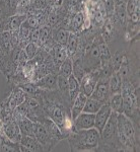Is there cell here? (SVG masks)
Listing matches in <instances>:
<instances>
[{
  "mask_svg": "<svg viewBox=\"0 0 140 152\" xmlns=\"http://www.w3.org/2000/svg\"><path fill=\"white\" fill-rule=\"evenodd\" d=\"M69 31L65 28H60L56 31V35H55V41L57 44H60V45L65 46L66 43L68 41V38H69Z\"/></svg>",
  "mask_w": 140,
  "mask_h": 152,
  "instance_id": "31",
  "label": "cell"
},
{
  "mask_svg": "<svg viewBox=\"0 0 140 152\" xmlns=\"http://www.w3.org/2000/svg\"><path fill=\"white\" fill-rule=\"evenodd\" d=\"M122 78L121 76L118 74L117 71H113V73L109 77V88H110V94H114L121 92L122 89Z\"/></svg>",
  "mask_w": 140,
  "mask_h": 152,
  "instance_id": "19",
  "label": "cell"
},
{
  "mask_svg": "<svg viewBox=\"0 0 140 152\" xmlns=\"http://www.w3.org/2000/svg\"><path fill=\"white\" fill-rule=\"evenodd\" d=\"M19 1L21 0H8V6L13 10H16V7H18Z\"/></svg>",
  "mask_w": 140,
  "mask_h": 152,
  "instance_id": "37",
  "label": "cell"
},
{
  "mask_svg": "<svg viewBox=\"0 0 140 152\" xmlns=\"http://www.w3.org/2000/svg\"><path fill=\"white\" fill-rule=\"evenodd\" d=\"M85 69L84 66H83L82 63V59H77L73 62V73L72 74L75 76L76 78L78 79V81L82 79V77L85 74Z\"/></svg>",
  "mask_w": 140,
  "mask_h": 152,
  "instance_id": "29",
  "label": "cell"
},
{
  "mask_svg": "<svg viewBox=\"0 0 140 152\" xmlns=\"http://www.w3.org/2000/svg\"><path fill=\"white\" fill-rule=\"evenodd\" d=\"M112 112L113 111H112L111 107H110L109 102H107L100 107V109L97 112V114H95V128L97 129L100 133L103 131L105 125L107 124Z\"/></svg>",
  "mask_w": 140,
  "mask_h": 152,
  "instance_id": "11",
  "label": "cell"
},
{
  "mask_svg": "<svg viewBox=\"0 0 140 152\" xmlns=\"http://www.w3.org/2000/svg\"><path fill=\"white\" fill-rule=\"evenodd\" d=\"M26 94L21 88L18 86L14 87L9 96L5 99V102H2L1 111H5L8 113H12L16 107L23 102H26Z\"/></svg>",
  "mask_w": 140,
  "mask_h": 152,
  "instance_id": "6",
  "label": "cell"
},
{
  "mask_svg": "<svg viewBox=\"0 0 140 152\" xmlns=\"http://www.w3.org/2000/svg\"><path fill=\"white\" fill-rule=\"evenodd\" d=\"M39 35H40V28H34L33 31H31V35L29 37V42H33V43H36L39 40Z\"/></svg>",
  "mask_w": 140,
  "mask_h": 152,
  "instance_id": "36",
  "label": "cell"
},
{
  "mask_svg": "<svg viewBox=\"0 0 140 152\" xmlns=\"http://www.w3.org/2000/svg\"><path fill=\"white\" fill-rule=\"evenodd\" d=\"M117 140L120 150H136V126L134 122L123 113L117 115Z\"/></svg>",
  "mask_w": 140,
  "mask_h": 152,
  "instance_id": "1",
  "label": "cell"
},
{
  "mask_svg": "<svg viewBox=\"0 0 140 152\" xmlns=\"http://www.w3.org/2000/svg\"><path fill=\"white\" fill-rule=\"evenodd\" d=\"M51 36V28L48 26H43L40 28V35H39V40L37 42V45L39 47H43L44 45L50 40Z\"/></svg>",
  "mask_w": 140,
  "mask_h": 152,
  "instance_id": "28",
  "label": "cell"
},
{
  "mask_svg": "<svg viewBox=\"0 0 140 152\" xmlns=\"http://www.w3.org/2000/svg\"><path fill=\"white\" fill-rule=\"evenodd\" d=\"M123 114L139 125V89L133 86L130 80H123L121 89Z\"/></svg>",
  "mask_w": 140,
  "mask_h": 152,
  "instance_id": "3",
  "label": "cell"
},
{
  "mask_svg": "<svg viewBox=\"0 0 140 152\" xmlns=\"http://www.w3.org/2000/svg\"><path fill=\"white\" fill-rule=\"evenodd\" d=\"M78 47V38L74 33H70L69 34V38L68 41L65 45L66 51H67L68 57H71L72 55H74L75 51L77 50Z\"/></svg>",
  "mask_w": 140,
  "mask_h": 152,
  "instance_id": "26",
  "label": "cell"
},
{
  "mask_svg": "<svg viewBox=\"0 0 140 152\" xmlns=\"http://www.w3.org/2000/svg\"><path fill=\"white\" fill-rule=\"evenodd\" d=\"M95 128V114L81 113L73 120L72 132Z\"/></svg>",
  "mask_w": 140,
  "mask_h": 152,
  "instance_id": "10",
  "label": "cell"
},
{
  "mask_svg": "<svg viewBox=\"0 0 140 152\" xmlns=\"http://www.w3.org/2000/svg\"><path fill=\"white\" fill-rule=\"evenodd\" d=\"M19 151L24 152H36V151H45L44 147L41 145L34 136H23L19 142Z\"/></svg>",
  "mask_w": 140,
  "mask_h": 152,
  "instance_id": "15",
  "label": "cell"
},
{
  "mask_svg": "<svg viewBox=\"0 0 140 152\" xmlns=\"http://www.w3.org/2000/svg\"><path fill=\"white\" fill-rule=\"evenodd\" d=\"M68 57L67 51H66L65 46L56 44L52 47V61L56 67H59L62 62Z\"/></svg>",
  "mask_w": 140,
  "mask_h": 152,
  "instance_id": "16",
  "label": "cell"
},
{
  "mask_svg": "<svg viewBox=\"0 0 140 152\" xmlns=\"http://www.w3.org/2000/svg\"><path fill=\"white\" fill-rule=\"evenodd\" d=\"M16 86L21 88L28 95H39L41 92V89H39V88L37 87L35 82H32V81L19 83Z\"/></svg>",
  "mask_w": 140,
  "mask_h": 152,
  "instance_id": "27",
  "label": "cell"
},
{
  "mask_svg": "<svg viewBox=\"0 0 140 152\" xmlns=\"http://www.w3.org/2000/svg\"><path fill=\"white\" fill-rule=\"evenodd\" d=\"M87 97L88 96L83 94L82 92H79L77 96H76V99L72 102L71 107H70V114H71V118H72V121L78 116V115L82 113L83 107H84Z\"/></svg>",
  "mask_w": 140,
  "mask_h": 152,
  "instance_id": "17",
  "label": "cell"
},
{
  "mask_svg": "<svg viewBox=\"0 0 140 152\" xmlns=\"http://www.w3.org/2000/svg\"><path fill=\"white\" fill-rule=\"evenodd\" d=\"M67 79H68V94H69L70 102L72 104V102L76 99V96L80 92V83L73 74H71Z\"/></svg>",
  "mask_w": 140,
  "mask_h": 152,
  "instance_id": "18",
  "label": "cell"
},
{
  "mask_svg": "<svg viewBox=\"0 0 140 152\" xmlns=\"http://www.w3.org/2000/svg\"><path fill=\"white\" fill-rule=\"evenodd\" d=\"M38 48H39V46L37 45L36 43H33V42H29V43L26 44L23 51H24V53H26L29 60L34 59L36 57L37 54H38Z\"/></svg>",
  "mask_w": 140,
  "mask_h": 152,
  "instance_id": "33",
  "label": "cell"
},
{
  "mask_svg": "<svg viewBox=\"0 0 140 152\" xmlns=\"http://www.w3.org/2000/svg\"><path fill=\"white\" fill-rule=\"evenodd\" d=\"M82 63L84 66L85 72L97 70V66L100 64V58L99 53V45L92 44L86 49L84 58L82 59Z\"/></svg>",
  "mask_w": 140,
  "mask_h": 152,
  "instance_id": "7",
  "label": "cell"
},
{
  "mask_svg": "<svg viewBox=\"0 0 140 152\" xmlns=\"http://www.w3.org/2000/svg\"><path fill=\"white\" fill-rule=\"evenodd\" d=\"M49 0H32V6L34 9L42 10L48 6Z\"/></svg>",
  "mask_w": 140,
  "mask_h": 152,
  "instance_id": "35",
  "label": "cell"
},
{
  "mask_svg": "<svg viewBox=\"0 0 140 152\" xmlns=\"http://www.w3.org/2000/svg\"><path fill=\"white\" fill-rule=\"evenodd\" d=\"M108 102H109L113 112L117 113V114L123 113V99H122L121 92H118V94H114L110 95Z\"/></svg>",
  "mask_w": 140,
  "mask_h": 152,
  "instance_id": "22",
  "label": "cell"
},
{
  "mask_svg": "<svg viewBox=\"0 0 140 152\" xmlns=\"http://www.w3.org/2000/svg\"><path fill=\"white\" fill-rule=\"evenodd\" d=\"M40 123H42L44 126L46 127L47 131L49 132L50 136L52 137V138L57 142V143H59L61 140H63V139H65L68 137V135L63 133V132L61 131V129L59 128L57 125L54 123V122L49 117H47V116L43 117L42 118V120L40 121Z\"/></svg>",
  "mask_w": 140,
  "mask_h": 152,
  "instance_id": "13",
  "label": "cell"
},
{
  "mask_svg": "<svg viewBox=\"0 0 140 152\" xmlns=\"http://www.w3.org/2000/svg\"><path fill=\"white\" fill-rule=\"evenodd\" d=\"M110 95H111V94H110L109 88V77L107 75L100 76V78L97 80V85H95L90 96L102 102L103 104H105V102H107L109 100Z\"/></svg>",
  "mask_w": 140,
  "mask_h": 152,
  "instance_id": "8",
  "label": "cell"
},
{
  "mask_svg": "<svg viewBox=\"0 0 140 152\" xmlns=\"http://www.w3.org/2000/svg\"><path fill=\"white\" fill-rule=\"evenodd\" d=\"M72 73H73L72 59H71L70 57H67L62 62V64L59 66L58 75L63 76V77H65V78H68L71 74H72Z\"/></svg>",
  "mask_w": 140,
  "mask_h": 152,
  "instance_id": "24",
  "label": "cell"
},
{
  "mask_svg": "<svg viewBox=\"0 0 140 152\" xmlns=\"http://www.w3.org/2000/svg\"><path fill=\"white\" fill-rule=\"evenodd\" d=\"M84 14L82 12H77L72 18V21H71V28H72L73 31H78L79 29L82 28L83 26V23H84Z\"/></svg>",
  "mask_w": 140,
  "mask_h": 152,
  "instance_id": "30",
  "label": "cell"
},
{
  "mask_svg": "<svg viewBox=\"0 0 140 152\" xmlns=\"http://www.w3.org/2000/svg\"><path fill=\"white\" fill-rule=\"evenodd\" d=\"M104 104L100 100L93 99L92 96H88L85 102V104L83 107L82 112L83 113H88V114H97V112L100 109V107Z\"/></svg>",
  "mask_w": 140,
  "mask_h": 152,
  "instance_id": "23",
  "label": "cell"
},
{
  "mask_svg": "<svg viewBox=\"0 0 140 152\" xmlns=\"http://www.w3.org/2000/svg\"><path fill=\"white\" fill-rule=\"evenodd\" d=\"M140 0H128L126 3L127 16H130L134 13H140Z\"/></svg>",
  "mask_w": 140,
  "mask_h": 152,
  "instance_id": "32",
  "label": "cell"
},
{
  "mask_svg": "<svg viewBox=\"0 0 140 152\" xmlns=\"http://www.w3.org/2000/svg\"><path fill=\"white\" fill-rule=\"evenodd\" d=\"M3 134L8 140L14 142V143H19L21 137H23L18 124L13 120L3 123Z\"/></svg>",
  "mask_w": 140,
  "mask_h": 152,
  "instance_id": "12",
  "label": "cell"
},
{
  "mask_svg": "<svg viewBox=\"0 0 140 152\" xmlns=\"http://www.w3.org/2000/svg\"><path fill=\"white\" fill-rule=\"evenodd\" d=\"M34 137L40 142L41 145L44 147L45 151L52 150L56 144H58L50 136L46 127L40 122H34Z\"/></svg>",
  "mask_w": 140,
  "mask_h": 152,
  "instance_id": "5",
  "label": "cell"
},
{
  "mask_svg": "<svg viewBox=\"0 0 140 152\" xmlns=\"http://www.w3.org/2000/svg\"><path fill=\"white\" fill-rule=\"evenodd\" d=\"M23 136H34V122L28 117H23L18 122Z\"/></svg>",
  "mask_w": 140,
  "mask_h": 152,
  "instance_id": "21",
  "label": "cell"
},
{
  "mask_svg": "<svg viewBox=\"0 0 140 152\" xmlns=\"http://www.w3.org/2000/svg\"><path fill=\"white\" fill-rule=\"evenodd\" d=\"M34 28H32L31 26H29V23H26V19L21 23V28L18 29V35H19V40L21 41H24V40H29V37L31 35V31H33Z\"/></svg>",
  "mask_w": 140,
  "mask_h": 152,
  "instance_id": "34",
  "label": "cell"
},
{
  "mask_svg": "<svg viewBox=\"0 0 140 152\" xmlns=\"http://www.w3.org/2000/svg\"><path fill=\"white\" fill-rule=\"evenodd\" d=\"M117 113L112 112L100 135V150H120L117 140Z\"/></svg>",
  "mask_w": 140,
  "mask_h": 152,
  "instance_id": "4",
  "label": "cell"
},
{
  "mask_svg": "<svg viewBox=\"0 0 140 152\" xmlns=\"http://www.w3.org/2000/svg\"><path fill=\"white\" fill-rule=\"evenodd\" d=\"M26 19V14H15L7 19L6 31H18L21 23Z\"/></svg>",
  "mask_w": 140,
  "mask_h": 152,
  "instance_id": "20",
  "label": "cell"
},
{
  "mask_svg": "<svg viewBox=\"0 0 140 152\" xmlns=\"http://www.w3.org/2000/svg\"><path fill=\"white\" fill-rule=\"evenodd\" d=\"M97 45H99V53H100V63H102L103 66H107V64L109 63V61L112 59L109 48H108L107 44H106L105 42H102V43L97 44Z\"/></svg>",
  "mask_w": 140,
  "mask_h": 152,
  "instance_id": "25",
  "label": "cell"
},
{
  "mask_svg": "<svg viewBox=\"0 0 140 152\" xmlns=\"http://www.w3.org/2000/svg\"><path fill=\"white\" fill-rule=\"evenodd\" d=\"M100 132L95 128L71 132L68 142L71 151H92L99 148Z\"/></svg>",
  "mask_w": 140,
  "mask_h": 152,
  "instance_id": "2",
  "label": "cell"
},
{
  "mask_svg": "<svg viewBox=\"0 0 140 152\" xmlns=\"http://www.w3.org/2000/svg\"><path fill=\"white\" fill-rule=\"evenodd\" d=\"M99 71L93 70L90 72H86L84 76L82 77V79L80 80V92H82L83 94H85L86 96H90V94H92L93 89H95L97 82L100 78Z\"/></svg>",
  "mask_w": 140,
  "mask_h": 152,
  "instance_id": "9",
  "label": "cell"
},
{
  "mask_svg": "<svg viewBox=\"0 0 140 152\" xmlns=\"http://www.w3.org/2000/svg\"><path fill=\"white\" fill-rule=\"evenodd\" d=\"M37 87L43 91H53L57 90V76L54 73H48L44 75L40 79H38L35 82Z\"/></svg>",
  "mask_w": 140,
  "mask_h": 152,
  "instance_id": "14",
  "label": "cell"
}]
</instances>
